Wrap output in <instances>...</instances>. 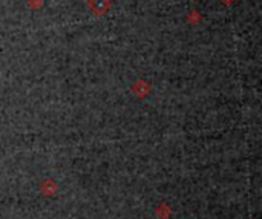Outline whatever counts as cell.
I'll use <instances>...</instances> for the list:
<instances>
[{"mask_svg": "<svg viewBox=\"0 0 262 219\" xmlns=\"http://www.w3.org/2000/svg\"><path fill=\"white\" fill-rule=\"evenodd\" d=\"M87 6L95 16H104L111 9V0H87Z\"/></svg>", "mask_w": 262, "mask_h": 219, "instance_id": "obj_1", "label": "cell"}, {"mask_svg": "<svg viewBox=\"0 0 262 219\" xmlns=\"http://www.w3.org/2000/svg\"><path fill=\"white\" fill-rule=\"evenodd\" d=\"M132 91H133V94L137 95L138 98H144L146 95H149V92L152 91V88H150L149 83H146L144 80H140V81H135V83H133Z\"/></svg>", "mask_w": 262, "mask_h": 219, "instance_id": "obj_2", "label": "cell"}, {"mask_svg": "<svg viewBox=\"0 0 262 219\" xmlns=\"http://www.w3.org/2000/svg\"><path fill=\"white\" fill-rule=\"evenodd\" d=\"M55 190H57V186H55V183H52V181H46V183L42 186V192L45 195H52Z\"/></svg>", "mask_w": 262, "mask_h": 219, "instance_id": "obj_3", "label": "cell"}, {"mask_svg": "<svg viewBox=\"0 0 262 219\" xmlns=\"http://www.w3.org/2000/svg\"><path fill=\"white\" fill-rule=\"evenodd\" d=\"M221 2L224 3V5H229V6H230V5H233V3H235L236 0H221Z\"/></svg>", "mask_w": 262, "mask_h": 219, "instance_id": "obj_4", "label": "cell"}]
</instances>
